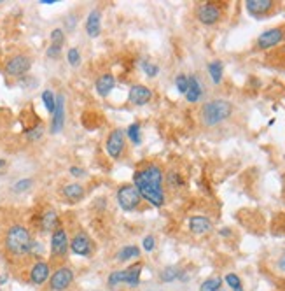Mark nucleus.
Here are the masks:
<instances>
[{
    "label": "nucleus",
    "mask_w": 285,
    "mask_h": 291,
    "mask_svg": "<svg viewBox=\"0 0 285 291\" xmlns=\"http://www.w3.org/2000/svg\"><path fill=\"white\" fill-rule=\"evenodd\" d=\"M109 284L117 286V284H126V270H114L112 274L109 275Z\"/></svg>",
    "instance_id": "29"
},
{
    "label": "nucleus",
    "mask_w": 285,
    "mask_h": 291,
    "mask_svg": "<svg viewBox=\"0 0 285 291\" xmlns=\"http://www.w3.org/2000/svg\"><path fill=\"white\" fill-rule=\"evenodd\" d=\"M63 127H65V97L58 95L56 107H54L53 120H51V132L58 133V132H61Z\"/></svg>",
    "instance_id": "11"
},
{
    "label": "nucleus",
    "mask_w": 285,
    "mask_h": 291,
    "mask_svg": "<svg viewBox=\"0 0 285 291\" xmlns=\"http://www.w3.org/2000/svg\"><path fill=\"white\" fill-rule=\"evenodd\" d=\"M86 32L89 37H98L102 32V14L98 9H93L86 19Z\"/></svg>",
    "instance_id": "17"
},
{
    "label": "nucleus",
    "mask_w": 285,
    "mask_h": 291,
    "mask_svg": "<svg viewBox=\"0 0 285 291\" xmlns=\"http://www.w3.org/2000/svg\"><path fill=\"white\" fill-rule=\"evenodd\" d=\"M273 6H275L273 0H247L245 2V7L252 16H264L273 9Z\"/></svg>",
    "instance_id": "13"
},
{
    "label": "nucleus",
    "mask_w": 285,
    "mask_h": 291,
    "mask_svg": "<svg viewBox=\"0 0 285 291\" xmlns=\"http://www.w3.org/2000/svg\"><path fill=\"white\" fill-rule=\"evenodd\" d=\"M56 228H58V214L53 209L46 211L44 214H42V230L54 231Z\"/></svg>",
    "instance_id": "23"
},
{
    "label": "nucleus",
    "mask_w": 285,
    "mask_h": 291,
    "mask_svg": "<svg viewBox=\"0 0 285 291\" xmlns=\"http://www.w3.org/2000/svg\"><path fill=\"white\" fill-rule=\"evenodd\" d=\"M196 18L200 19V23L203 25H215L220 19V7L215 4H201L196 9Z\"/></svg>",
    "instance_id": "9"
},
{
    "label": "nucleus",
    "mask_w": 285,
    "mask_h": 291,
    "mask_svg": "<svg viewBox=\"0 0 285 291\" xmlns=\"http://www.w3.org/2000/svg\"><path fill=\"white\" fill-rule=\"evenodd\" d=\"M133 186L138 190V193L144 200L152 203L154 207H161L165 203L163 193V172L157 165H149L135 172L133 176Z\"/></svg>",
    "instance_id": "1"
},
{
    "label": "nucleus",
    "mask_w": 285,
    "mask_h": 291,
    "mask_svg": "<svg viewBox=\"0 0 285 291\" xmlns=\"http://www.w3.org/2000/svg\"><path fill=\"white\" fill-rule=\"evenodd\" d=\"M128 137L130 140H132L133 144H140L142 142V137H140V125H132V127L128 128Z\"/></svg>",
    "instance_id": "32"
},
{
    "label": "nucleus",
    "mask_w": 285,
    "mask_h": 291,
    "mask_svg": "<svg viewBox=\"0 0 285 291\" xmlns=\"http://www.w3.org/2000/svg\"><path fill=\"white\" fill-rule=\"evenodd\" d=\"M63 42H65V34H63L61 28H54L51 32V46L47 48V56L49 58H58L61 54V48Z\"/></svg>",
    "instance_id": "16"
},
{
    "label": "nucleus",
    "mask_w": 285,
    "mask_h": 291,
    "mask_svg": "<svg viewBox=\"0 0 285 291\" xmlns=\"http://www.w3.org/2000/svg\"><path fill=\"white\" fill-rule=\"evenodd\" d=\"M219 291H224V289H219Z\"/></svg>",
    "instance_id": "42"
},
{
    "label": "nucleus",
    "mask_w": 285,
    "mask_h": 291,
    "mask_svg": "<svg viewBox=\"0 0 285 291\" xmlns=\"http://www.w3.org/2000/svg\"><path fill=\"white\" fill-rule=\"evenodd\" d=\"M231 102L224 100V98H213L201 107V121H203L205 127H217V125L224 123L231 116Z\"/></svg>",
    "instance_id": "2"
},
{
    "label": "nucleus",
    "mask_w": 285,
    "mask_h": 291,
    "mask_svg": "<svg viewBox=\"0 0 285 291\" xmlns=\"http://www.w3.org/2000/svg\"><path fill=\"white\" fill-rule=\"evenodd\" d=\"M70 174L75 176V178H81V176H84V172H82V168H79V167H72L70 168Z\"/></svg>",
    "instance_id": "38"
},
{
    "label": "nucleus",
    "mask_w": 285,
    "mask_h": 291,
    "mask_svg": "<svg viewBox=\"0 0 285 291\" xmlns=\"http://www.w3.org/2000/svg\"><path fill=\"white\" fill-rule=\"evenodd\" d=\"M42 135V127H37V128H34L31 132H26V137H28L30 140H35V139H39V137Z\"/></svg>",
    "instance_id": "37"
},
{
    "label": "nucleus",
    "mask_w": 285,
    "mask_h": 291,
    "mask_svg": "<svg viewBox=\"0 0 285 291\" xmlns=\"http://www.w3.org/2000/svg\"><path fill=\"white\" fill-rule=\"evenodd\" d=\"M41 4H47V6H49V4H56V0H42Z\"/></svg>",
    "instance_id": "40"
},
{
    "label": "nucleus",
    "mask_w": 285,
    "mask_h": 291,
    "mask_svg": "<svg viewBox=\"0 0 285 291\" xmlns=\"http://www.w3.org/2000/svg\"><path fill=\"white\" fill-rule=\"evenodd\" d=\"M42 102H44L47 112L53 114L54 112V107H56V97H54V93L51 92V90H46V92L42 93Z\"/></svg>",
    "instance_id": "27"
},
{
    "label": "nucleus",
    "mask_w": 285,
    "mask_h": 291,
    "mask_svg": "<svg viewBox=\"0 0 285 291\" xmlns=\"http://www.w3.org/2000/svg\"><path fill=\"white\" fill-rule=\"evenodd\" d=\"M49 279V265L46 261H37L30 270V281L31 284L41 286Z\"/></svg>",
    "instance_id": "14"
},
{
    "label": "nucleus",
    "mask_w": 285,
    "mask_h": 291,
    "mask_svg": "<svg viewBox=\"0 0 285 291\" xmlns=\"http://www.w3.org/2000/svg\"><path fill=\"white\" fill-rule=\"evenodd\" d=\"M6 247L14 256H25L34 249V241H31L30 231L21 225H14L9 228L6 235Z\"/></svg>",
    "instance_id": "3"
},
{
    "label": "nucleus",
    "mask_w": 285,
    "mask_h": 291,
    "mask_svg": "<svg viewBox=\"0 0 285 291\" xmlns=\"http://www.w3.org/2000/svg\"><path fill=\"white\" fill-rule=\"evenodd\" d=\"M175 86L182 95H185V93H187V86H189V77L184 76V74H179V76L175 77Z\"/></svg>",
    "instance_id": "31"
},
{
    "label": "nucleus",
    "mask_w": 285,
    "mask_h": 291,
    "mask_svg": "<svg viewBox=\"0 0 285 291\" xmlns=\"http://www.w3.org/2000/svg\"><path fill=\"white\" fill-rule=\"evenodd\" d=\"M137 256H140V249L137 246H126L117 253V259H121V261H128V259H133Z\"/></svg>",
    "instance_id": "24"
},
{
    "label": "nucleus",
    "mask_w": 285,
    "mask_h": 291,
    "mask_svg": "<svg viewBox=\"0 0 285 291\" xmlns=\"http://www.w3.org/2000/svg\"><path fill=\"white\" fill-rule=\"evenodd\" d=\"M74 282V272L69 267H60L49 279V288L53 291H65Z\"/></svg>",
    "instance_id": "6"
},
{
    "label": "nucleus",
    "mask_w": 285,
    "mask_h": 291,
    "mask_svg": "<svg viewBox=\"0 0 285 291\" xmlns=\"http://www.w3.org/2000/svg\"><path fill=\"white\" fill-rule=\"evenodd\" d=\"M201 93H203V90H201V84H200V81H198V77L191 76L189 77V86H187L185 98H187L189 102H198L201 97Z\"/></svg>",
    "instance_id": "21"
},
{
    "label": "nucleus",
    "mask_w": 285,
    "mask_h": 291,
    "mask_svg": "<svg viewBox=\"0 0 285 291\" xmlns=\"http://www.w3.org/2000/svg\"><path fill=\"white\" fill-rule=\"evenodd\" d=\"M69 237H67V231L65 228L58 226L56 230L53 231V235H51V254H53L54 258H63L67 254V251H69Z\"/></svg>",
    "instance_id": "5"
},
{
    "label": "nucleus",
    "mask_w": 285,
    "mask_h": 291,
    "mask_svg": "<svg viewBox=\"0 0 285 291\" xmlns=\"http://www.w3.org/2000/svg\"><path fill=\"white\" fill-rule=\"evenodd\" d=\"M142 196L138 193V190L133 184H124L117 190V203L121 206V209L124 211H133L138 207Z\"/></svg>",
    "instance_id": "4"
},
{
    "label": "nucleus",
    "mask_w": 285,
    "mask_h": 291,
    "mask_svg": "<svg viewBox=\"0 0 285 291\" xmlns=\"http://www.w3.org/2000/svg\"><path fill=\"white\" fill-rule=\"evenodd\" d=\"M179 277H180V270L177 269V267H168V269H165L163 272H161V281L163 282H172Z\"/></svg>",
    "instance_id": "28"
},
{
    "label": "nucleus",
    "mask_w": 285,
    "mask_h": 291,
    "mask_svg": "<svg viewBox=\"0 0 285 291\" xmlns=\"http://www.w3.org/2000/svg\"><path fill=\"white\" fill-rule=\"evenodd\" d=\"M189 230L196 235H203L212 231V221L208 218H203V216H193L189 219Z\"/></svg>",
    "instance_id": "18"
},
{
    "label": "nucleus",
    "mask_w": 285,
    "mask_h": 291,
    "mask_svg": "<svg viewBox=\"0 0 285 291\" xmlns=\"http://www.w3.org/2000/svg\"><path fill=\"white\" fill-rule=\"evenodd\" d=\"M31 184H34V181H31V179H21V181H18V183H14L13 191H16V193H21V191L28 190Z\"/></svg>",
    "instance_id": "33"
},
{
    "label": "nucleus",
    "mask_w": 285,
    "mask_h": 291,
    "mask_svg": "<svg viewBox=\"0 0 285 291\" xmlns=\"http://www.w3.org/2000/svg\"><path fill=\"white\" fill-rule=\"evenodd\" d=\"M2 167H6V160L0 158V168H2Z\"/></svg>",
    "instance_id": "41"
},
{
    "label": "nucleus",
    "mask_w": 285,
    "mask_h": 291,
    "mask_svg": "<svg viewBox=\"0 0 285 291\" xmlns=\"http://www.w3.org/2000/svg\"><path fill=\"white\" fill-rule=\"evenodd\" d=\"M130 102L135 105H145L152 98V92L149 88H145L144 84H135L130 90Z\"/></svg>",
    "instance_id": "15"
},
{
    "label": "nucleus",
    "mask_w": 285,
    "mask_h": 291,
    "mask_svg": "<svg viewBox=\"0 0 285 291\" xmlns=\"http://www.w3.org/2000/svg\"><path fill=\"white\" fill-rule=\"evenodd\" d=\"M278 269L282 270V272H285V254L278 259Z\"/></svg>",
    "instance_id": "39"
},
{
    "label": "nucleus",
    "mask_w": 285,
    "mask_h": 291,
    "mask_svg": "<svg viewBox=\"0 0 285 291\" xmlns=\"http://www.w3.org/2000/svg\"><path fill=\"white\" fill-rule=\"evenodd\" d=\"M140 274H142V263H135L133 267L126 269V284L135 288L140 282Z\"/></svg>",
    "instance_id": "22"
},
{
    "label": "nucleus",
    "mask_w": 285,
    "mask_h": 291,
    "mask_svg": "<svg viewBox=\"0 0 285 291\" xmlns=\"http://www.w3.org/2000/svg\"><path fill=\"white\" fill-rule=\"evenodd\" d=\"M224 281H226V284H228L233 291H243L241 281H240V277H238L236 274H228V275L224 277Z\"/></svg>",
    "instance_id": "30"
},
{
    "label": "nucleus",
    "mask_w": 285,
    "mask_h": 291,
    "mask_svg": "<svg viewBox=\"0 0 285 291\" xmlns=\"http://www.w3.org/2000/svg\"><path fill=\"white\" fill-rule=\"evenodd\" d=\"M107 153H109L110 158H119L122 149H124V132L122 130H112V133L107 139Z\"/></svg>",
    "instance_id": "10"
},
{
    "label": "nucleus",
    "mask_w": 285,
    "mask_h": 291,
    "mask_svg": "<svg viewBox=\"0 0 285 291\" xmlns=\"http://www.w3.org/2000/svg\"><path fill=\"white\" fill-rule=\"evenodd\" d=\"M142 69H144V72L150 77H156L157 74H160V67L150 64V62H144V64H142Z\"/></svg>",
    "instance_id": "35"
},
{
    "label": "nucleus",
    "mask_w": 285,
    "mask_h": 291,
    "mask_svg": "<svg viewBox=\"0 0 285 291\" xmlns=\"http://www.w3.org/2000/svg\"><path fill=\"white\" fill-rule=\"evenodd\" d=\"M114 84H116V81H114V76L112 74H104V76H100L97 79V92L100 97H107L110 95V92L114 90Z\"/></svg>",
    "instance_id": "19"
},
{
    "label": "nucleus",
    "mask_w": 285,
    "mask_h": 291,
    "mask_svg": "<svg viewBox=\"0 0 285 291\" xmlns=\"http://www.w3.org/2000/svg\"><path fill=\"white\" fill-rule=\"evenodd\" d=\"M223 289V279L220 277H210L201 284L200 291H219Z\"/></svg>",
    "instance_id": "26"
},
{
    "label": "nucleus",
    "mask_w": 285,
    "mask_h": 291,
    "mask_svg": "<svg viewBox=\"0 0 285 291\" xmlns=\"http://www.w3.org/2000/svg\"><path fill=\"white\" fill-rule=\"evenodd\" d=\"M285 37V28L276 26V28H270L266 32H263L257 39V48L259 49H270L273 46L280 44Z\"/></svg>",
    "instance_id": "8"
},
{
    "label": "nucleus",
    "mask_w": 285,
    "mask_h": 291,
    "mask_svg": "<svg viewBox=\"0 0 285 291\" xmlns=\"http://www.w3.org/2000/svg\"><path fill=\"white\" fill-rule=\"evenodd\" d=\"M208 72H210V77L215 84H219V82L223 81V64H220L219 60L208 64Z\"/></svg>",
    "instance_id": "25"
},
{
    "label": "nucleus",
    "mask_w": 285,
    "mask_h": 291,
    "mask_svg": "<svg viewBox=\"0 0 285 291\" xmlns=\"http://www.w3.org/2000/svg\"><path fill=\"white\" fill-rule=\"evenodd\" d=\"M61 193L65 195V198H69L70 202H77L84 196V188L77 183H72V184H67L65 188L61 190Z\"/></svg>",
    "instance_id": "20"
},
{
    "label": "nucleus",
    "mask_w": 285,
    "mask_h": 291,
    "mask_svg": "<svg viewBox=\"0 0 285 291\" xmlns=\"http://www.w3.org/2000/svg\"><path fill=\"white\" fill-rule=\"evenodd\" d=\"M70 249H72L74 254H79V256H89L91 254V241L89 237L81 231V234H75L74 239L70 241Z\"/></svg>",
    "instance_id": "12"
},
{
    "label": "nucleus",
    "mask_w": 285,
    "mask_h": 291,
    "mask_svg": "<svg viewBox=\"0 0 285 291\" xmlns=\"http://www.w3.org/2000/svg\"><path fill=\"white\" fill-rule=\"evenodd\" d=\"M142 246H144L145 251H154V247H156V239L152 237V235H147V237L144 239V242H142Z\"/></svg>",
    "instance_id": "36"
},
{
    "label": "nucleus",
    "mask_w": 285,
    "mask_h": 291,
    "mask_svg": "<svg viewBox=\"0 0 285 291\" xmlns=\"http://www.w3.org/2000/svg\"><path fill=\"white\" fill-rule=\"evenodd\" d=\"M31 67V60L26 54H18V56H13L6 65V74L13 77H19L25 76Z\"/></svg>",
    "instance_id": "7"
},
{
    "label": "nucleus",
    "mask_w": 285,
    "mask_h": 291,
    "mask_svg": "<svg viewBox=\"0 0 285 291\" xmlns=\"http://www.w3.org/2000/svg\"><path fill=\"white\" fill-rule=\"evenodd\" d=\"M67 60H69V64L72 65V67H77L79 62H81V54H79V49L70 48L69 53H67Z\"/></svg>",
    "instance_id": "34"
}]
</instances>
